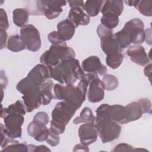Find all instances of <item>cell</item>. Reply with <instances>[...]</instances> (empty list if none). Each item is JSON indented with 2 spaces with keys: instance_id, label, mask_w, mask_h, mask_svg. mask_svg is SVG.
Wrapping results in <instances>:
<instances>
[{
  "instance_id": "obj_1",
  "label": "cell",
  "mask_w": 152,
  "mask_h": 152,
  "mask_svg": "<svg viewBox=\"0 0 152 152\" xmlns=\"http://www.w3.org/2000/svg\"><path fill=\"white\" fill-rule=\"evenodd\" d=\"M51 78L49 68L43 64L35 65L27 75L20 80L16 88L21 94L26 112H31L42 104L40 86Z\"/></svg>"
},
{
  "instance_id": "obj_2",
  "label": "cell",
  "mask_w": 152,
  "mask_h": 152,
  "mask_svg": "<svg viewBox=\"0 0 152 152\" xmlns=\"http://www.w3.org/2000/svg\"><path fill=\"white\" fill-rule=\"evenodd\" d=\"M51 78L62 84H74L84 75L79 61L74 58L64 60L54 67H49Z\"/></svg>"
},
{
  "instance_id": "obj_3",
  "label": "cell",
  "mask_w": 152,
  "mask_h": 152,
  "mask_svg": "<svg viewBox=\"0 0 152 152\" xmlns=\"http://www.w3.org/2000/svg\"><path fill=\"white\" fill-rule=\"evenodd\" d=\"M144 26V23L140 18H133L127 21L121 30L113 34L120 48L123 49L131 43H142L145 39Z\"/></svg>"
},
{
  "instance_id": "obj_4",
  "label": "cell",
  "mask_w": 152,
  "mask_h": 152,
  "mask_svg": "<svg viewBox=\"0 0 152 152\" xmlns=\"http://www.w3.org/2000/svg\"><path fill=\"white\" fill-rule=\"evenodd\" d=\"M107 104H102L96 110L94 124L103 143H107L117 139L121 132L118 123L111 119L106 112Z\"/></svg>"
},
{
  "instance_id": "obj_5",
  "label": "cell",
  "mask_w": 152,
  "mask_h": 152,
  "mask_svg": "<svg viewBox=\"0 0 152 152\" xmlns=\"http://www.w3.org/2000/svg\"><path fill=\"white\" fill-rule=\"evenodd\" d=\"M77 110L73 105L65 100L58 103L52 112L50 129L59 135L63 134L66 125Z\"/></svg>"
},
{
  "instance_id": "obj_6",
  "label": "cell",
  "mask_w": 152,
  "mask_h": 152,
  "mask_svg": "<svg viewBox=\"0 0 152 152\" xmlns=\"http://www.w3.org/2000/svg\"><path fill=\"white\" fill-rule=\"evenodd\" d=\"M75 51L68 46L65 42L52 45L49 49L46 50L40 56V62L48 67H54L64 60L74 58Z\"/></svg>"
},
{
  "instance_id": "obj_7",
  "label": "cell",
  "mask_w": 152,
  "mask_h": 152,
  "mask_svg": "<svg viewBox=\"0 0 152 152\" xmlns=\"http://www.w3.org/2000/svg\"><path fill=\"white\" fill-rule=\"evenodd\" d=\"M53 91L57 99L68 102L77 110L81 106L86 99V94L78 86H75L73 84H56L53 86Z\"/></svg>"
},
{
  "instance_id": "obj_8",
  "label": "cell",
  "mask_w": 152,
  "mask_h": 152,
  "mask_svg": "<svg viewBox=\"0 0 152 152\" xmlns=\"http://www.w3.org/2000/svg\"><path fill=\"white\" fill-rule=\"evenodd\" d=\"M5 125L1 124L8 138L15 139L21 138L22 134L21 126L24 123V115L17 112H11L7 114L4 118Z\"/></svg>"
},
{
  "instance_id": "obj_9",
  "label": "cell",
  "mask_w": 152,
  "mask_h": 152,
  "mask_svg": "<svg viewBox=\"0 0 152 152\" xmlns=\"http://www.w3.org/2000/svg\"><path fill=\"white\" fill-rule=\"evenodd\" d=\"M36 10L31 15H45L49 20H53L62 12V7L66 4L65 1H36Z\"/></svg>"
},
{
  "instance_id": "obj_10",
  "label": "cell",
  "mask_w": 152,
  "mask_h": 152,
  "mask_svg": "<svg viewBox=\"0 0 152 152\" xmlns=\"http://www.w3.org/2000/svg\"><path fill=\"white\" fill-rule=\"evenodd\" d=\"M20 37L26 48L31 52H36L41 47V39L39 30L32 24H27L20 30Z\"/></svg>"
},
{
  "instance_id": "obj_11",
  "label": "cell",
  "mask_w": 152,
  "mask_h": 152,
  "mask_svg": "<svg viewBox=\"0 0 152 152\" xmlns=\"http://www.w3.org/2000/svg\"><path fill=\"white\" fill-rule=\"evenodd\" d=\"M98 131L94 123H84L78 128V137L81 143L89 145L94 142L98 136Z\"/></svg>"
},
{
  "instance_id": "obj_12",
  "label": "cell",
  "mask_w": 152,
  "mask_h": 152,
  "mask_svg": "<svg viewBox=\"0 0 152 152\" xmlns=\"http://www.w3.org/2000/svg\"><path fill=\"white\" fill-rule=\"evenodd\" d=\"M89 88L87 92V99L91 103H97L102 101L104 96V87L102 81L98 77L93 78L89 82Z\"/></svg>"
},
{
  "instance_id": "obj_13",
  "label": "cell",
  "mask_w": 152,
  "mask_h": 152,
  "mask_svg": "<svg viewBox=\"0 0 152 152\" xmlns=\"http://www.w3.org/2000/svg\"><path fill=\"white\" fill-rule=\"evenodd\" d=\"M27 130L30 137L39 142L46 141L49 133V129L46 127V125L36 119H33L28 125Z\"/></svg>"
},
{
  "instance_id": "obj_14",
  "label": "cell",
  "mask_w": 152,
  "mask_h": 152,
  "mask_svg": "<svg viewBox=\"0 0 152 152\" xmlns=\"http://www.w3.org/2000/svg\"><path fill=\"white\" fill-rule=\"evenodd\" d=\"M82 69L88 73L98 74L100 75H104L107 72L106 67L103 65L99 57L90 56L82 62Z\"/></svg>"
},
{
  "instance_id": "obj_15",
  "label": "cell",
  "mask_w": 152,
  "mask_h": 152,
  "mask_svg": "<svg viewBox=\"0 0 152 152\" xmlns=\"http://www.w3.org/2000/svg\"><path fill=\"white\" fill-rule=\"evenodd\" d=\"M126 54L130 57L132 62L141 66L148 65L150 62L145 49L140 45H134L129 47L126 50Z\"/></svg>"
},
{
  "instance_id": "obj_16",
  "label": "cell",
  "mask_w": 152,
  "mask_h": 152,
  "mask_svg": "<svg viewBox=\"0 0 152 152\" xmlns=\"http://www.w3.org/2000/svg\"><path fill=\"white\" fill-rule=\"evenodd\" d=\"M68 19L74 24L75 28L79 26L87 25L90 20V17L84 12L83 8L80 7L71 8Z\"/></svg>"
},
{
  "instance_id": "obj_17",
  "label": "cell",
  "mask_w": 152,
  "mask_h": 152,
  "mask_svg": "<svg viewBox=\"0 0 152 152\" xmlns=\"http://www.w3.org/2000/svg\"><path fill=\"white\" fill-rule=\"evenodd\" d=\"M56 27L57 32L64 42L72 39L75 33V27L68 19L60 21Z\"/></svg>"
},
{
  "instance_id": "obj_18",
  "label": "cell",
  "mask_w": 152,
  "mask_h": 152,
  "mask_svg": "<svg viewBox=\"0 0 152 152\" xmlns=\"http://www.w3.org/2000/svg\"><path fill=\"white\" fill-rule=\"evenodd\" d=\"M125 124L139 119L143 114L141 107L138 101L131 102L125 106Z\"/></svg>"
},
{
  "instance_id": "obj_19",
  "label": "cell",
  "mask_w": 152,
  "mask_h": 152,
  "mask_svg": "<svg viewBox=\"0 0 152 152\" xmlns=\"http://www.w3.org/2000/svg\"><path fill=\"white\" fill-rule=\"evenodd\" d=\"M106 112L108 116L118 124H125V107L119 104L109 105L107 104Z\"/></svg>"
},
{
  "instance_id": "obj_20",
  "label": "cell",
  "mask_w": 152,
  "mask_h": 152,
  "mask_svg": "<svg viewBox=\"0 0 152 152\" xmlns=\"http://www.w3.org/2000/svg\"><path fill=\"white\" fill-rule=\"evenodd\" d=\"M124 10V1L114 0V1H104L102 8V14H110L120 16Z\"/></svg>"
},
{
  "instance_id": "obj_21",
  "label": "cell",
  "mask_w": 152,
  "mask_h": 152,
  "mask_svg": "<svg viewBox=\"0 0 152 152\" xmlns=\"http://www.w3.org/2000/svg\"><path fill=\"white\" fill-rule=\"evenodd\" d=\"M29 12L25 8H16L12 11L14 23L18 27H23L28 21Z\"/></svg>"
},
{
  "instance_id": "obj_22",
  "label": "cell",
  "mask_w": 152,
  "mask_h": 152,
  "mask_svg": "<svg viewBox=\"0 0 152 152\" xmlns=\"http://www.w3.org/2000/svg\"><path fill=\"white\" fill-rule=\"evenodd\" d=\"M53 87V83L52 80H48L43 83L40 87V91L42 98V104H49L52 98V88Z\"/></svg>"
},
{
  "instance_id": "obj_23",
  "label": "cell",
  "mask_w": 152,
  "mask_h": 152,
  "mask_svg": "<svg viewBox=\"0 0 152 152\" xmlns=\"http://www.w3.org/2000/svg\"><path fill=\"white\" fill-rule=\"evenodd\" d=\"M104 1H86L83 5V10L89 17H95L102 10Z\"/></svg>"
},
{
  "instance_id": "obj_24",
  "label": "cell",
  "mask_w": 152,
  "mask_h": 152,
  "mask_svg": "<svg viewBox=\"0 0 152 152\" xmlns=\"http://www.w3.org/2000/svg\"><path fill=\"white\" fill-rule=\"evenodd\" d=\"M7 48L8 50L12 52H18L24 50L26 48V46L20 36L15 34L10 36L8 39Z\"/></svg>"
},
{
  "instance_id": "obj_25",
  "label": "cell",
  "mask_w": 152,
  "mask_h": 152,
  "mask_svg": "<svg viewBox=\"0 0 152 152\" xmlns=\"http://www.w3.org/2000/svg\"><path fill=\"white\" fill-rule=\"evenodd\" d=\"M11 112H17L23 115L26 114V109L24 104L21 100H17L14 103L11 104L6 108L3 109L2 106H1V117L3 118L7 114Z\"/></svg>"
},
{
  "instance_id": "obj_26",
  "label": "cell",
  "mask_w": 152,
  "mask_h": 152,
  "mask_svg": "<svg viewBox=\"0 0 152 152\" xmlns=\"http://www.w3.org/2000/svg\"><path fill=\"white\" fill-rule=\"evenodd\" d=\"M96 116L93 115L91 109L88 107H84L80 113L79 116L75 118L73 122L74 124H83V123H94Z\"/></svg>"
},
{
  "instance_id": "obj_27",
  "label": "cell",
  "mask_w": 152,
  "mask_h": 152,
  "mask_svg": "<svg viewBox=\"0 0 152 152\" xmlns=\"http://www.w3.org/2000/svg\"><path fill=\"white\" fill-rule=\"evenodd\" d=\"M101 24L104 27L112 29L116 27L119 22V17L110 14H103L100 20Z\"/></svg>"
},
{
  "instance_id": "obj_28",
  "label": "cell",
  "mask_w": 152,
  "mask_h": 152,
  "mask_svg": "<svg viewBox=\"0 0 152 152\" xmlns=\"http://www.w3.org/2000/svg\"><path fill=\"white\" fill-rule=\"evenodd\" d=\"M104 89L107 91H112L116 89L119 84L118 78L111 74H106L102 78Z\"/></svg>"
},
{
  "instance_id": "obj_29",
  "label": "cell",
  "mask_w": 152,
  "mask_h": 152,
  "mask_svg": "<svg viewBox=\"0 0 152 152\" xmlns=\"http://www.w3.org/2000/svg\"><path fill=\"white\" fill-rule=\"evenodd\" d=\"M151 4L152 1L151 0L138 1L135 8L137 9L141 14L147 17H151L152 15Z\"/></svg>"
},
{
  "instance_id": "obj_30",
  "label": "cell",
  "mask_w": 152,
  "mask_h": 152,
  "mask_svg": "<svg viewBox=\"0 0 152 152\" xmlns=\"http://www.w3.org/2000/svg\"><path fill=\"white\" fill-rule=\"evenodd\" d=\"M3 151H17V152H27L28 147L27 145L19 143L18 141L12 142L2 149Z\"/></svg>"
},
{
  "instance_id": "obj_31",
  "label": "cell",
  "mask_w": 152,
  "mask_h": 152,
  "mask_svg": "<svg viewBox=\"0 0 152 152\" xmlns=\"http://www.w3.org/2000/svg\"><path fill=\"white\" fill-rule=\"evenodd\" d=\"M47 143L52 147L57 146L60 142V137L59 134L55 133L49 128V133L47 140H46Z\"/></svg>"
},
{
  "instance_id": "obj_32",
  "label": "cell",
  "mask_w": 152,
  "mask_h": 152,
  "mask_svg": "<svg viewBox=\"0 0 152 152\" xmlns=\"http://www.w3.org/2000/svg\"><path fill=\"white\" fill-rule=\"evenodd\" d=\"M9 27L7 14L6 11L2 9H0V29L7 30Z\"/></svg>"
},
{
  "instance_id": "obj_33",
  "label": "cell",
  "mask_w": 152,
  "mask_h": 152,
  "mask_svg": "<svg viewBox=\"0 0 152 152\" xmlns=\"http://www.w3.org/2000/svg\"><path fill=\"white\" fill-rule=\"evenodd\" d=\"M138 102L141 107L143 114L144 113H150L151 103L149 99H148L147 98H142V99H139L138 100Z\"/></svg>"
},
{
  "instance_id": "obj_34",
  "label": "cell",
  "mask_w": 152,
  "mask_h": 152,
  "mask_svg": "<svg viewBox=\"0 0 152 152\" xmlns=\"http://www.w3.org/2000/svg\"><path fill=\"white\" fill-rule=\"evenodd\" d=\"M48 39L52 43V45H57L64 43L60 37L57 31H53L49 33L48 36Z\"/></svg>"
},
{
  "instance_id": "obj_35",
  "label": "cell",
  "mask_w": 152,
  "mask_h": 152,
  "mask_svg": "<svg viewBox=\"0 0 152 152\" xmlns=\"http://www.w3.org/2000/svg\"><path fill=\"white\" fill-rule=\"evenodd\" d=\"M134 148L129 144L126 143H121L115 147L112 151H132Z\"/></svg>"
},
{
  "instance_id": "obj_36",
  "label": "cell",
  "mask_w": 152,
  "mask_h": 152,
  "mask_svg": "<svg viewBox=\"0 0 152 152\" xmlns=\"http://www.w3.org/2000/svg\"><path fill=\"white\" fill-rule=\"evenodd\" d=\"M28 147V151L33 152V151H50V150L49 149L44 145H40L38 146L29 144L27 145Z\"/></svg>"
},
{
  "instance_id": "obj_37",
  "label": "cell",
  "mask_w": 152,
  "mask_h": 152,
  "mask_svg": "<svg viewBox=\"0 0 152 152\" xmlns=\"http://www.w3.org/2000/svg\"><path fill=\"white\" fill-rule=\"evenodd\" d=\"M1 33V49H2L6 46V41L7 38V34L6 33V30L3 29H0Z\"/></svg>"
},
{
  "instance_id": "obj_38",
  "label": "cell",
  "mask_w": 152,
  "mask_h": 152,
  "mask_svg": "<svg viewBox=\"0 0 152 152\" xmlns=\"http://www.w3.org/2000/svg\"><path fill=\"white\" fill-rule=\"evenodd\" d=\"M89 151L88 145H85L83 143L78 144L75 145L73 149V151Z\"/></svg>"
},
{
  "instance_id": "obj_39",
  "label": "cell",
  "mask_w": 152,
  "mask_h": 152,
  "mask_svg": "<svg viewBox=\"0 0 152 152\" xmlns=\"http://www.w3.org/2000/svg\"><path fill=\"white\" fill-rule=\"evenodd\" d=\"M68 3L70 8L74 7H80L83 8L84 2L83 1H68Z\"/></svg>"
},
{
  "instance_id": "obj_40",
  "label": "cell",
  "mask_w": 152,
  "mask_h": 152,
  "mask_svg": "<svg viewBox=\"0 0 152 152\" xmlns=\"http://www.w3.org/2000/svg\"><path fill=\"white\" fill-rule=\"evenodd\" d=\"M144 72L145 76L148 77L149 78V80L150 81V77H151V63H150L144 68Z\"/></svg>"
},
{
  "instance_id": "obj_41",
  "label": "cell",
  "mask_w": 152,
  "mask_h": 152,
  "mask_svg": "<svg viewBox=\"0 0 152 152\" xmlns=\"http://www.w3.org/2000/svg\"><path fill=\"white\" fill-rule=\"evenodd\" d=\"M1 89H3L4 88H5L7 84V77L4 78V75L5 74L4 72L3 71H1Z\"/></svg>"
},
{
  "instance_id": "obj_42",
  "label": "cell",
  "mask_w": 152,
  "mask_h": 152,
  "mask_svg": "<svg viewBox=\"0 0 152 152\" xmlns=\"http://www.w3.org/2000/svg\"><path fill=\"white\" fill-rule=\"evenodd\" d=\"M124 2L129 6H134L135 7L138 2V1H125Z\"/></svg>"
}]
</instances>
